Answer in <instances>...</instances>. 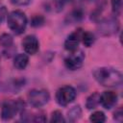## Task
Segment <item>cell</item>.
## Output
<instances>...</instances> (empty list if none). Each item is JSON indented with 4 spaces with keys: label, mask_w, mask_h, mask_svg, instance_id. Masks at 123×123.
Segmentation results:
<instances>
[{
    "label": "cell",
    "mask_w": 123,
    "mask_h": 123,
    "mask_svg": "<svg viewBox=\"0 0 123 123\" xmlns=\"http://www.w3.org/2000/svg\"><path fill=\"white\" fill-rule=\"evenodd\" d=\"M95 80L103 86L115 87L122 84L123 76L120 71L111 67H99L93 71Z\"/></svg>",
    "instance_id": "1"
},
{
    "label": "cell",
    "mask_w": 123,
    "mask_h": 123,
    "mask_svg": "<svg viewBox=\"0 0 123 123\" xmlns=\"http://www.w3.org/2000/svg\"><path fill=\"white\" fill-rule=\"evenodd\" d=\"M7 23L9 28L15 34H22L27 26V17L21 11H13L8 15Z\"/></svg>",
    "instance_id": "2"
},
{
    "label": "cell",
    "mask_w": 123,
    "mask_h": 123,
    "mask_svg": "<svg viewBox=\"0 0 123 123\" xmlns=\"http://www.w3.org/2000/svg\"><path fill=\"white\" fill-rule=\"evenodd\" d=\"M76 90L71 86H64L58 89L56 93V101L60 106H67L72 103L76 98Z\"/></svg>",
    "instance_id": "3"
},
{
    "label": "cell",
    "mask_w": 123,
    "mask_h": 123,
    "mask_svg": "<svg viewBox=\"0 0 123 123\" xmlns=\"http://www.w3.org/2000/svg\"><path fill=\"white\" fill-rule=\"evenodd\" d=\"M24 103H22L20 100L17 101H6L4 102L1 110V117L3 120H10L14 115H16L23 108Z\"/></svg>",
    "instance_id": "4"
},
{
    "label": "cell",
    "mask_w": 123,
    "mask_h": 123,
    "mask_svg": "<svg viewBox=\"0 0 123 123\" xmlns=\"http://www.w3.org/2000/svg\"><path fill=\"white\" fill-rule=\"evenodd\" d=\"M50 99L49 92L45 89H32L28 93L29 103L36 108H40L48 103Z\"/></svg>",
    "instance_id": "5"
},
{
    "label": "cell",
    "mask_w": 123,
    "mask_h": 123,
    "mask_svg": "<svg viewBox=\"0 0 123 123\" xmlns=\"http://www.w3.org/2000/svg\"><path fill=\"white\" fill-rule=\"evenodd\" d=\"M119 29V22L115 17H109L102 20L98 25L99 33L103 36H111L116 34Z\"/></svg>",
    "instance_id": "6"
},
{
    "label": "cell",
    "mask_w": 123,
    "mask_h": 123,
    "mask_svg": "<svg viewBox=\"0 0 123 123\" xmlns=\"http://www.w3.org/2000/svg\"><path fill=\"white\" fill-rule=\"evenodd\" d=\"M85 60V55L82 51L75 50L71 52L65 59H64V65L69 70H77L82 67L83 62Z\"/></svg>",
    "instance_id": "7"
},
{
    "label": "cell",
    "mask_w": 123,
    "mask_h": 123,
    "mask_svg": "<svg viewBox=\"0 0 123 123\" xmlns=\"http://www.w3.org/2000/svg\"><path fill=\"white\" fill-rule=\"evenodd\" d=\"M82 35H83L82 29H78L72 34H70L64 41V48L69 52H73L77 50L80 40L82 38Z\"/></svg>",
    "instance_id": "8"
},
{
    "label": "cell",
    "mask_w": 123,
    "mask_h": 123,
    "mask_svg": "<svg viewBox=\"0 0 123 123\" xmlns=\"http://www.w3.org/2000/svg\"><path fill=\"white\" fill-rule=\"evenodd\" d=\"M22 47L24 49V51L29 54V55H34L38 51V47H39V43L37 38L35 36L29 35L27 37H25L22 40Z\"/></svg>",
    "instance_id": "9"
},
{
    "label": "cell",
    "mask_w": 123,
    "mask_h": 123,
    "mask_svg": "<svg viewBox=\"0 0 123 123\" xmlns=\"http://www.w3.org/2000/svg\"><path fill=\"white\" fill-rule=\"evenodd\" d=\"M117 102V94L113 91H105L100 95V104L107 110L111 109Z\"/></svg>",
    "instance_id": "10"
},
{
    "label": "cell",
    "mask_w": 123,
    "mask_h": 123,
    "mask_svg": "<svg viewBox=\"0 0 123 123\" xmlns=\"http://www.w3.org/2000/svg\"><path fill=\"white\" fill-rule=\"evenodd\" d=\"M28 62H29V58L26 54H18L14 57L13 60V65L18 70L25 69L26 66L28 65Z\"/></svg>",
    "instance_id": "11"
},
{
    "label": "cell",
    "mask_w": 123,
    "mask_h": 123,
    "mask_svg": "<svg viewBox=\"0 0 123 123\" xmlns=\"http://www.w3.org/2000/svg\"><path fill=\"white\" fill-rule=\"evenodd\" d=\"M99 104H100V94L98 92H94L87 97L86 102V107L87 110H92L95 109Z\"/></svg>",
    "instance_id": "12"
},
{
    "label": "cell",
    "mask_w": 123,
    "mask_h": 123,
    "mask_svg": "<svg viewBox=\"0 0 123 123\" xmlns=\"http://www.w3.org/2000/svg\"><path fill=\"white\" fill-rule=\"evenodd\" d=\"M81 114H82V110L80 108L79 105L73 107L72 109H70L67 112V118L69 121L71 122H75L77 121L80 117H81Z\"/></svg>",
    "instance_id": "13"
},
{
    "label": "cell",
    "mask_w": 123,
    "mask_h": 123,
    "mask_svg": "<svg viewBox=\"0 0 123 123\" xmlns=\"http://www.w3.org/2000/svg\"><path fill=\"white\" fill-rule=\"evenodd\" d=\"M82 41L84 43L85 46L86 47H90L94 41H95V37L92 33L90 32H83V35H82Z\"/></svg>",
    "instance_id": "14"
},
{
    "label": "cell",
    "mask_w": 123,
    "mask_h": 123,
    "mask_svg": "<svg viewBox=\"0 0 123 123\" xmlns=\"http://www.w3.org/2000/svg\"><path fill=\"white\" fill-rule=\"evenodd\" d=\"M13 43V39L12 37L10 34H2L0 36V45L5 47V48H9L12 45Z\"/></svg>",
    "instance_id": "15"
},
{
    "label": "cell",
    "mask_w": 123,
    "mask_h": 123,
    "mask_svg": "<svg viewBox=\"0 0 123 123\" xmlns=\"http://www.w3.org/2000/svg\"><path fill=\"white\" fill-rule=\"evenodd\" d=\"M89 120L91 122H94V123H102L106 120V116H105L103 111H94L90 114Z\"/></svg>",
    "instance_id": "16"
},
{
    "label": "cell",
    "mask_w": 123,
    "mask_h": 123,
    "mask_svg": "<svg viewBox=\"0 0 123 123\" xmlns=\"http://www.w3.org/2000/svg\"><path fill=\"white\" fill-rule=\"evenodd\" d=\"M83 17V12L81 10H74L70 14H68L67 19L70 23H75L77 21H80Z\"/></svg>",
    "instance_id": "17"
},
{
    "label": "cell",
    "mask_w": 123,
    "mask_h": 123,
    "mask_svg": "<svg viewBox=\"0 0 123 123\" xmlns=\"http://www.w3.org/2000/svg\"><path fill=\"white\" fill-rule=\"evenodd\" d=\"M50 121H51V122H64L65 119L63 118L62 113L60 111H55L52 112Z\"/></svg>",
    "instance_id": "18"
},
{
    "label": "cell",
    "mask_w": 123,
    "mask_h": 123,
    "mask_svg": "<svg viewBox=\"0 0 123 123\" xmlns=\"http://www.w3.org/2000/svg\"><path fill=\"white\" fill-rule=\"evenodd\" d=\"M43 23H44V18L41 15H35L31 20V25L33 27H40L43 25Z\"/></svg>",
    "instance_id": "19"
},
{
    "label": "cell",
    "mask_w": 123,
    "mask_h": 123,
    "mask_svg": "<svg viewBox=\"0 0 123 123\" xmlns=\"http://www.w3.org/2000/svg\"><path fill=\"white\" fill-rule=\"evenodd\" d=\"M121 7H122V0H111V8H112V12L115 14H118L121 11Z\"/></svg>",
    "instance_id": "20"
},
{
    "label": "cell",
    "mask_w": 123,
    "mask_h": 123,
    "mask_svg": "<svg viewBox=\"0 0 123 123\" xmlns=\"http://www.w3.org/2000/svg\"><path fill=\"white\" fill-rule=\"evenodd\" d=\"M70 0H55V7L56 10L58 12L62 11V9L64 8V6L69 2Z\"/></svg>",
    "instance_id": "21"
},
{
    "label": "cell",
    "mask_w": 123,
    "mask_h": 123,
    "mask_svg": "<svg viewBox=\"0 0 123 123\" xmlns=\"http://www.w3.org/2000/svg\"><path fill=\"white\" fill-rule=\"evenodd\" d=\"M7 14H8V11H7L6 7H0V24L4 21Z\"/></svg>",
    "instance_id": "22"
},
{
    "label": "cell",
    "mask_w": 123,
    "mask_h": 123,
    "mask_svg": "<svg viewBox=\"0 0 123 123\" xmlns=\"http://www.w3.org/2000/svg\"><path fill=\"white\" fill-rule=\"evenodd\" d=\"M11 2L16 6H25L28 5L31 2V0H11Z\"/></svg>",
    "instance_id": "23"
},
{
    "label": "cell",
    "mask_w": 123,
    "mask_h": 123,
    "mask_svg": "<svg viewBox=\"0 0 123 123\" xmlns=\"http://www.w3.org/2000/svg\"><path fill=\"white\" fill-rule=\"evenodd\" d=\"M122 118H123V112H122V109L120 108L114 112V119L120 122L122 121Z\"/></svg>",
    "instance_id": "24"
},
{
    "label": "cell",
    "mask_w": 123,
    "mask_h": 123,
    "mask_svg": "<svg viewBox=\"0 0 123 123\" xmlns=\"http://www.w3.org/2000/svg\"><path fill=\"white\" fill-rule=\"evenodd\" d=\"M83 1H85V2H90V1H92V0H83Z\"/></svg>",
    "instance_id": "25"
}]
</instances>
